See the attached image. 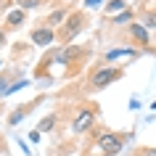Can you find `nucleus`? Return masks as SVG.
I'll list each match as a JSON object with an SVG mask.
<instances>
[{"label":"nucleus","mask_w":156,"mask_h":156,"mask_svg":"<svg viewBox=\"0 0 156 156\" xmlns=\"http://www.w3.org/2000/svg\"><path fill=\"white\" fill-rule=\"evenodd\" d=\"M122 143H124V135H116V132H103V135H98V148L106 151L108 156H114L116 151H122Z\"/></svg>","instance_id":"nucleus-1"},{"label":"nucleus","mask_w":156,"mask_h":156,"mask_svg":"<svg viewBox=\"0 0 156 156\" xmlns=\"http://www.w3.org/2000/svg\"><path fill=\"white\" fill-rule=\"evenodd\" d=\"M85 21H87V16H85V13H72V16L66 19V27H61V32H58V34H61V40L69 42L74 34L85 27Z\"/></svg>","instance_id":"nucleus-2"},{"label":"nucleus","mask_w":156,"mask_h":156,"mask_svg":"<svg viewBox=\"0 0 156 156\" xmlns=\"http://www.w3.org/2000/svg\"><path fill=\"white\" fill-rule=\"evenodd\" d=\"M93 122H95V108L87 106V108H80V114H77V119L72 122V130L80 135V132H87L93 127Z\"/></svg>","instance_id":"nucleus-3"},{"label":"nucleus","mask_w":156,"mask_h":156,"mask_svg":"<svg viewBox=\"0 0 156 156\" xmlns=\"http://www.w3.org/2000/svg\"><path fill=\"white\" fill-rule=\"evenodd\" d=\"M122 77V69H101V72L93 74L90 85L93 87H106L108 82H114V80H119Z\"/></svg>","instance_id":"nucleus-4"},{"label":"nucleus","mask_w":156,"mask_h":156,"mask_svg":"<svg viewBox=\"0 0 156 156\" xmlns=\"http://www.w3.org/2000/svg\"><path fill=\"white\" fill-rule=\"evenodd\" d=\"M53 29H48V27H40V29H32V42L34 45H40V48H45V45H50L53 42Z\"/></svg>","instance_id":"nucleus-5"},{"label":"nucleus","mask_w":156,"mask_h":156,"mask_svg":"<svg viewBox=\"0 0 156 156\" xmlns=\"http://www.w3.org/2000/svg\"><path fill=\"white\" fill-rule=\"evenodd\" d=\"M130 29H132V37H135L140 45H146V42H148V29L143 24H130Z\"/></svg>","instance_id":"nucleus-6"},{"label":"nucleus","mask_w":156,"mask_h":156,"mask_svg":"<svg viewBox=\"0 0 156 156\" xmlns=\"http://www.w3.org/2000/svg\"><path fill=\"white\" fill-rule=\"evenodd\" d=\"M8 24L11 27H21V24H24V11H21V8L11 11V13H8Z\"/></svg>","instance_id":"nucleus-7"},{"label":"nucleus","mask_w":156,"mask_h":156,"mask_svg":"<svg viewBox=\"0 0 156 156\" xmlns=\"http://www.w3.org/2000/svg\"><path fill=\"white\" fill-rule=\"evenodd\" d=\"M53 124H56V114H50V116H45L40 124H37V130L40 132H48V130H53Z\"/></svg>","instance_id":"nucleus-8"},{"label":"nucleus","mask_w":156,"mask_h":156,"mask_svg":"<svg viewBox=\"0 0 156 156\" xmlns=\"http://www.w3.org/2000/svg\"><path fill=\"white\" fill-rule=\"evenodd\" d=\"M27 114H29V106H24V108H21V111H13V114H11V119H8V122H11V124H16V122H21V119H24Z\"/></svg>","instance_id":"nucleus-9"},{"label":"nucleus","mask_w":156,"mask_h":156,"mask_svg":"<svg viewBox=\"0 0 156 156\" xmlns=\"http://www.w3.org/2000/svg\"><path fill=\"white\" fill-rule=\"evenodd\" d=\"M64 19H66V11H56V13L48 19V24H50V27H56V24H61ZM50 27H48V29H50Z\"/></svg>","instance_id":"nucleus-10"},{"label":"nucleus","mask_w":156,"mask_h":156,"mask_svg":"<svg viewBox=\"0 0 156 156\" xmlns=\"http://www.w3.org/2000/svg\"><path fill=\"white\" fill-rule=\"evenodd\" d=\"M16 3L21 5V11H27V8H37L42 0H16Z\"/></svg>","instance_id":"nucleus-11"},{"label":"nucleus","mask_w":156,"mask_h":156,"mask_svg":"<svg viewBox=\"0 0 156 156\" xmlns=\"http://www.w3.org/2000/svg\"><path fill=\"white\" fill-rule=\"evenodd\" d=\"M130 19H132V13H130V11H124V13H119V16L114 19V24H124V21H130Z\"/></svg>","instance_id":"nucleus-12"},{"label":"nucleus","mask_w":156,"mask_h":156,"mask_svg":"<svg viewBox=\"0 0 156 156\" xmlns=\"http://www.w3.org/2000/svg\"><path fill=\"white\" fill-rule=\"evenodd\" d=\"M119 8H124V0H111L108 3V11H119Z\"/></svg>","instance_id":"nucleus-13"},{"label":"nucleus","mask_w":156,"mask_h":156,"mask_svg":"<svg viewBox=\"0 0 156 156\" xmlns=\"http://www.w3.org/2000/svg\"><path fill=\"white\" fill-rule=\"evenodd\" d=\"M138 156H156V148H143V151H138Z\"/></svg>","instance_id":"nucleus-14"},{"label":"nucleus","mask_w":156,"mask_h":156,"mask_svg":"<svg viewBox=\"0 0 156 156\" xmlns=\"http://www.w3.org/2000/svg\"><path fill=\"white\" fill-rule=\"evenodd\" d=\"M101 3H103V0H87V5H90V8H98Z\"/></svg>","instance_id":"nucleus-15"},{"label":"nucleus","mask_w":156,"mask_h":156,"mask_svg":"<svg viewBox=\"0 0 156 156\" xmlns=\"http://www.w3.org/2000/svg\"><path fill=\"white\" fill-rule=\"evenodd\" d=\"M0 93H5V77H0Z\"/></svg>","instance_id":"nucleus-16"},{"label":"nucleus","mask_w":156,"mask_h":156,"mask_svg":"<svg viewBox=\"0 0 156 156\" xmlns=\"http://www.w3.org/2000/svg\"><path fill=\"white\" fill-rule=\"evenodd\" d=\"M5 45V34H3V29H0V48Z\"/></svg>","instance_id":"nucleus-17"},{"label":"nucleus","mask_w":156,"mask_h":156,"mask_svg":"<svg viewBox=\"0 0 156 156\" xmlns=\"http://www.w3.org/2000/svg\"><path fill=\"white\" fill-rule=\"evenodd\" d=\"M103 156H108V154H103Z\"/></svg>","instance_id":"nucleus-18"}]
</instances>
